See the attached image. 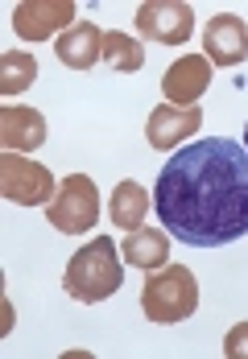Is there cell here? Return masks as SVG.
I'll use <instances>...</instances> for the list:
<instances>
[{
  "instance_id": "cell-1",
  "label": "cell",
  "mask_w": 248,
  "mask_h": 359,
  "mask_svg": "<svg viewBox=\"0 0 248 359\" xmlns=\"http://www.w3.org/2000/svg\"><path fill=\"white\" fill-rule=\"evenodd\" d=\"M153 211L186 248H223L248 236V149L232 137L178 149L157 174Z\"/></svg>"
},
{
  "instance_id": "cell-2",
  "label": "cell",
  "mask_w": 248,
  "mask_h": 359,
  "mask_svg": "<svg viewBox=\"0 0 248 359\" xmlns=\"http://www.w3.org/2000/svg\"><path fill=\"white\" fill-rule=\"evenodd\" d=\"M63 285L83 306H96V302L112 297L116 289L124 285V256H116V240L112 236H96L87 248L74 252Z\"/></svg>"
},
{
  "instance_id": "cell-3",
  "label": "cell",
  "mask_w": 248,
  "mask_h": 359,
  "mask_svg": "<svg viewBox=\"0 0 248 359\" xmlns=\"http://www.w3.org/2000/svg\"><path fill=\"white\" fill-rule=\"evenodd\" d=\"M141 310L149 323H182L199 310V281L190 269L170 264L157 277H149L141 289Z\"/></svg>"
},
{
  "instance_id": "cell-4",
  "label": "cell",
  "mask_w": 248,
  "mask_h": 359,
  "mask_svg": "<svg viewBox=\"0 0 248 359\" xmlns=\"http://www.w3.org/2000/svg\"><path fill=\"white\" fill-rule=\"evenodd\" d=\"M46 219H50V227L63 231V236H83V231H91L96 219H100V190H96V182L87 178V174L63 178L54 203L46 207Z\"/></svg>"
},
{
  "instance_id": "cell-5",
  "label": "cell",
  "mask_w": 248,
  "mask_h": 359,
  "mask_svg": "<svg viewBox=\"0 0 248 359\" xmlns=\"http://www.w3.org/2000/svg\"><path fill=\"white\" fill-rule=\"evenodd\" d=\"M0 194L17 207H50L58 194V182L46 165L30 161L25 153H4L0 157Z\"/></svg>"
},
{
  "instance_id": "cell-6",
  "label": "cell",
  "mask_w": 248,
  "mask_h": 359,
  "mask_svg": "<svg viewBox=\"0 0 248 359\" xmlns=\"http://www.w3.org/2000/svg\"><path fill=\"white\" fill-rule=\"evenodd\" d=\"M137 34L162 46H186L195 34V8L182 0H145L137 8Z\"/></svg>"
},
{
  "instance_id": "cell-7",
  "label": "cell",
  "mask_w": 248,
  "mask_h": 359,
  "mask_svg": "<svg viewBox=\"0 0 248 359\" xmlns=\"http://www.w3.org/2000/svg\"><path fill=\"white\" fill-rule=\"evenodd\" d=\"M74 13L79 8L71 0H25L13 8V29L25 41H46L50 34L63 37L74 25Z\"/></svg>"
},
{
  "instance_id": "cell-8",
  "label": "cell",
  "mask_w": 248,
  "mask_h": 359,
  "mask_svg": "<svg viewBox=\"0 0 248 359\" xmlns=\"http://www.w3.org/2000/svg\"><path fill=\"white\" fill-rule=\"evenodd\" d=\"M211 87V62L207 54H182L178 62H170V71L162 79L166 104L174 108H195V100Z\"/></svg>"
},
{
  "instance_id": "cell-9",
  "label": "cell",
  "mask_w": 248,
  "mask_h": 359,
  "mask_svg": "<svg viewBox=\"0 0 248 359\" xmlns=\"http://www.w3.org/2000/svg\"><path fill=\"white\" fill-rule=\"evenodd\" d=\"M203 50L215 67H240L248 58V25L236 13H219L203 29Z\"/></svg>"
},
{
  "instance_id": "cell-10",
  "label": "cell",
  "mask_w": 248,
  "mask_h": 359,
  "mask_svg": "<svg viewBox=\"0 0 248 359\" xmlns=\"http://www.w3.org/2000/svg\"><path fill=\"white\" fill-rule=\"evenodd\" d=\"M199 128H203V111H199V108L157 104V108L149 111L145 137H149V149H178L186 137H195Z\"/></svg>"
},
{
  "instance_id": "cell-11",
  "label": "cell",
  "mask_w": 248,
  "mask_h": 359,
  "mask_svg": "<svg viewBox=\"0 0 248 359\" xmlns=\"http://www.w3.org/2000/svg\"><path fill=\"white\" fill-rule=\"evenodd\" d=\"M54 54L63 67L71 71H91L100 58H104V34L91 25V21H74L67 34L54 41Z\"/></svg>"
},
{
  "instance_id": "cell-12",
  "label": "cell",
  "mask_w": 248,
  "mask_h": 359,
  "mask_svg": "<svg viewBox=\"0 0 248 359\" xmlns=\"http://www.w3.org/2000/svg\"><path fill=\"white\" fill-rule=\"evenodd\" d=\"M41 141H46L41 111L21 108V104L0 111V144H4V153H30V149H41Z\"/></svg>"
},
{
  "instance_id": "cell-13",
  "label": "cell",
  "mask_w": 248,
  "mask_h": 359,
  "mask_svg": "<svg viewBox=\"0 0 248 359\" xmlns=\"http://www.w3.org/2000/svg\"><path fill=\"white\" fill-rule=\"evenodd\" d=\"M120 256H124V264H133V269H145V273H149V269H162V264L170 260V240H166V231L137 227V231L124 236Z\"/></svg>"
},
{
  "instance_id": "cell-14",
  "label": "cell",
  "mask_w": 248,
  "mask_h": 359,
  "mask_svg": "<svg viewBox=\"0 0 248 359\" xmlns=\"http://www.w3.org/2000/svg\"><path fill=\"white\" fill-rule=\"evenodd\" d=\"M107 211H112V223H116V227L137 231L145 223V215H149V190H145L141 182H120V186L112 190Z\"/></svg>"
},
{
  "instance_id": "cell-15",
  "label": "cell",
  "mask_w": 248,
  "mask_h": 359,
  "mask_svg": "<svg viewBox=\"0 0 248 359\" xmlns=\"http://www.w3.org/2000/svg\"><path fill=\"white\" fill-rule=\"evenodd\" d=\"M34 79H37V58L30 50H8V54L0 58V91H4V95L30 91Z\"/></svg>"
},
{
  "instance_id": "cell-16",
  "label": "cell",
  "mask_w": 248,
  "mask_h": 359,
  "mask_svg": "<svg viewBox=\"0 0 248 359\" xmlns=\"http://www.w3.org/2000/svg\"><path fill=\"white\" fill-rule=\"evenodd\" d=\"M104 58L112 62V71L120 74H133L145 67V50L137 37L120 34V29H112V34H104Z\"/></svg>"
},
{
  "instance_id": "cell-17",
  "label": "cell",
  "mask_w": 248,
  "mask_h": 359,
  "mask_svg": "<svg viewBox=\"0 0 248 359\" xmlns=\"http://www.w3.org/2000/svg\"><path fill=\"white\" fill-rule=\"evenodd\" d=\"M223 355L228 359H248V323L232 326V330L223 334Z\"/></svg>"
},
{
  "instance_id": "cell-18",
  "label": "cell",
  "mask_w": 248,
  "mask_h": 359,
  "mask_svg": "<svg viewBox=\"0 0 248 359\" xmlns=\"http://www.w3.org/2000/svg\"><path fill=\"white\" fill-rule=\"evenodd\" d=\"M244 149H248V128H244Z\"/></svg>"
}]
</instances>
